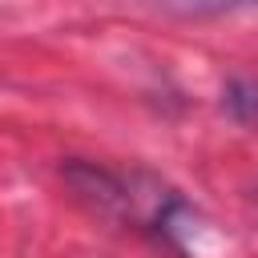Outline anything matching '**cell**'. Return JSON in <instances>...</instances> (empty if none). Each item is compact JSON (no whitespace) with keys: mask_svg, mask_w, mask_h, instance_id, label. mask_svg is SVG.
Masks as SVG:
<instances>
[{"mask_svg":"<svg viewBox=\"0 0 258 258\" xmlns=\"http://www.w3.org/2000/svg\"><path fill=\"white\" fill-rule=\"evenodd\" d=\"M60 181L97 218H109L125 230H137L165 250H181L177 246V230H181L177 222L189 206L161 177H153L145 169H109L97 161H64Z\"/></svg>","mask_w":258,"mask_h":258,"instance_id":"1","label":"cell"},{"mask_svg":"<svg viewBox=\"0 0 258 258\" xmlns=\"http://www.w3.org/2000/svg\"><path fill=\"white\" fill-rule=\"evenodd\" d=\"M222 113L230 121H238V125H246V129L258 133V64L234 73L222 85Z\"/></svg>","mask_w":258,"mask_h":258,"instance_id":"2","label":"cell"},{"mask_svg":"<svg viewBox=\"0 0 258 258\" xmlns=\"http://www.w3.org/2000/svg\"><path fill=\"white\" fill-rule=\"evenodd\" d=\"M254 202H258V189H254Z\"/></svg>","mask_w":258,"mask_h":258,"instance_id":"3","label":"cell"}]
</instances>
